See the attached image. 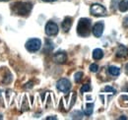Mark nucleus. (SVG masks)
<instances>
[{"instance_id":"9d476101","label":"nucleus","mask_w":128,"mask_h":120,"mask_svg":"<svg viewBox=\"0 0 128 120\" xmlns=\"http://www.w3.org/2000/svg\"><path fill=\"white\" fill-rule=\"evenodd\" d=\"M71 26H72V18L66 17L64 19V21L62 22V29L64 30V32H68L70 30Z\"/></svg>"},{"instance_id":"39448f33","label":"nucleus","mask_w":128,"mask_h":120,"mask_svg":"<svg viewBox=\"0 0 128 120\" xmlns=\"http://www.w3.org/2000/svg\"><path fill=\"white\" fill-rule=\"evenodd\" d=\"M56 87L57 89L60 90V92H68L70 89H71V83L69 80L67 79H60L57 84H56Z\"/></svg>"},{"instance_id":"ddd939ff","label":"nucleus","mask_w":128,"mask_h":120,"mask_svg":"<svg viewBox=\"0 0 128 120\" xmlns=\"http://www.w3.org/2000/svg\"><path fill=\"white\" fill-rule=\"evenodd\" d=\"M93 110H94V104H87L85 108V114L87 116H90L93 113Z\"/></svg>"},{"instance_id":"f8f14e48","label":"nucleus","mask_w":128,"mask_h":120,"mask_svg":"<svg viewBox=\"0 0 128 120\" xmlns=\"http://www.w3.org/2000/svg\"><path fill=\"white\" fill-rule=\"evenodd\" d=\"M118 8L121 12H126L128 10V0H121L118 4Z\"/></svg>"},{"instance_id":"6e6552de","label":"nucleus","mask_w":128,"mask_h":120,"mask_svg":"<svg viewBox=\"0 0 128 120\" xmlns=\"http://www.w3.org/2000/svg\"><path fill=\"white\" fill-rule=\"evenodd\" d=\"M116 56L119 57V58H123V57H126L128 56V48L125 47L124 45H119L116 49Z\"/></svg>"},{"instance_id":"aec40b11","label":"nucleus","mask_w":128,"mask_h":120,"mask_svg":"<svg viewBox=\"0 0 128 120\" xmlns=\"http://www.w3.org/2000/svg\"><path fill=\"white\" fill-rule=\"evenodd\" d=\"M46 119L48 120H49V119H56V117H55V116H51V117H46Z\"/></svg>"},{"instance_id":"f03ea898","label":"nucleus","mask_w":128,"mask_h":120,"mask_svg":"<svg viewBox=\"0 0 128 120\" xmlns=\"http://www.w3.org/2000/svg\"><path fill=\"white\" fill-rule=\"evenodd\" d=\"M91 27H92V23L90 19L87 18H82L80 19L78 26H77V32L80 36L86 38L89 36V34H91Z\"/></svg>"},{"instance_id":"6ab92c4d","label":"nucleus","mask_w":128,"mask_h":120,"mask_svg":"<svg viewBox=\"0 0 128 120\" xmlns=\"http://www.w3.org/2000/svg\"><path fill=\"white\" fill-rule=\"evenodd\" d=\"M123 25H124V27H128V17H126V18L124 19V23H123Z\"/></svg>"},{"instance_id":"423d86ee","label":"nucleus","mask_w":128,"mask_h":120,"mask_svg":"<svg viewBox=\"0 0 128 120\" xmlns=\"http://www.w3.org/2000/svg\"><path fill=\"white\" fill-rule=\"evenodd\" d=\"M46 32L48 36H56L58 34V26L54 22H48L46 26Z\"/></svg>"},{"instance_id":"1a4fd4ad","label":"nucleus","mask_w":128,"mask_h":120,"mask_svg":"<svg viewBox=\"0 0 128 120\" xmlns=\"http://www.w3.org/2000/svg\"><path fill=\"white\" fill-rule=\"evenodd\" d=\"M53 59L57 63H64L67 60V55L65 52H57V53H55Z\"/></svg>"},{"instance_id":"4be33fe9","label":"nucleus","mask_w":128,"mask_h":120,"mask_svg":"<svg viewBox=\"0 0 128 120\" xmlns=\"http://www.w3.org/2000/svg\"><path fill=\"white\" fill-rule=\"evenodd\" d=\"M119 119H127V117H126V116H124V115H123V116H121V117H120V118H119Z\"/></svg>"},{"instance_id":"393cba45","label":"nucleus","mask_w":128,"mask_h":120,"mask_svg":"<svg viewBox=\"0 0 128 120\" xmlns=\"http://www.w3.org/2000/svg\"><path fill=\"white\" fill-rule=\"evenodd\" d=\"M126 68H127V69H128V64H127V65H126Z\"/></svg>"},{"instance_id":"f257e3e1","label":"nucleus","mask_w":128,"mask_h":120,"mask_svg":"<svg viewBox=\"0 0 128 120\" xmlns=\"http://www.w3.org/2000/svg\"><path fill=\"white\" fill-rule=\"evenodd\" d=\"M32 3H30V2H17L12 6L11 10L16 15L26 16L29 15L30 11L32 10Z\"/></svg>"},{"instance_id":"9b49d317","label":"nucleus","mask_w":128,"mask_h":120,"mask_svg":"<svg viewBox=\"0 0 128 120\" xmlns=\"http://www.w3.org/2000/svg\"><path fill=\"white\" fill-rule=\"evenodd\" d=\"M104 57V51L100 48H96L93 51V58L95 60H100Z\"/></svg>"},{"instance_id":"412c9836","label":"nucleus","mask_w":128,"mask_h":120,"mask_svg":"<svg viewBox=\"0 0 128 120\" xmlns=\"http://www.w3.org/2000/svg\"><path fill=\"white\" fill-rule=\"evenodd\" d=\"M44 2H53V1H57V0H42Z\"/></svg>"},{"instance_id":"f3484780","label":"nucleus","mask_w":128,"mask_h":120,"mask_svg":"<svg viewBox=\"0 0 128 120\" xmlns=\"http://www.w3.org/2000/svg\"><path fill=\"white\" fill-rule=\"evenodd\" d=\"M91 90V87H90V85L89 84H85V85H83V87L81 88V92L83 94V92H88V90Z\"/></svg>"},{"instance_id":"20e7f679","label":"nucleus","mask_w":128,"mask_h":120,"mask_svg":"<svg viewBox=\"0 0 128 120\" xmlns=\"http://www.w3.org/2000/svg\"><path fill=\"white\" fill-rule=\"evenodd\" d=\"M91 14L96 17H100V16H106V9L100 5V4H93L91 6Z\"/></svg>"},{"instance_id":"5701e85b","label":"nucleus","mask_w":128,"mask_h":120,"mask_svg":"<svg viewBox=\"0 0 128 120\" xmlns=\"http://www.w3.org/2000/svg\"><path fill=\"white\" fill-rule=\"evenodd\" d=\"M0 119H2V115L1 114H0Z\"/></svg>"},{"instance_id":"0eeeda50","label":"nucleus","mask_w":128,"mask_h":120,"mask_svg":"<svg viewBox=\"0 0 128 120\" xmlns=\"http://www.w3.org/2000/svg\"><path fill=\"white\" fill-rule=\"evenodd\" d=\"M104 22H98L96 24H95V26L93 27V34L96 38H100L102 36V32H104Z\"/></svg>"},{"instance_id":"b1692460","label":"nucleus","mask_w":128,"mask_h":120,"mask_svg":"<svg viewBox=\"0 0 128 120\" xmlns=\"http://www.w3.org/2000/svg\"><path fill=\"white\" fill-rule=\"evenodd\" d=\"M0 1H8V0H0Z\"/></svg>"},{"instance_id":"4468645a","label":"nucleus","mask_w":128,"mask_h":120,"mask_svg":"<svg viewBox=\"0 0 128 120\" xmlns=\"http://www.w3.org/2000/svg\"><path fill=\"white\" fill-rule=\"evenodd\" d=\"M108 72L112 76H118L120 74V69L118 67H115V66H110L108 68Z\"/></svg>"},{"instance_id":"2eb2a0df","label":"nucleus","mask_w":128,"mask_h":120,"mask_svg":"<svg viewBox=\"0 0 128 120\" xmlns=\"http://www.w3.org/2000/svg\"><path fill=\"white\" fill-rule=\"evenodd\" d=\"M82 78H83V73L82 72H78V73H76L75 76H74V79H75V82L76 83H79L81 80H82Z\"/></svg>"},{"instance_id":"dca6fc26","label":"nucleus","mask_w":128,"mask_h":120,"mask_svg":"<svg viewBox=\"0 0 128 120\" xmlns=\"http://www.w3.org/2000/svg\"><path fill=\"white\" fill-rule=\"evenodd\" d=\"M90 71L91 72H94V73L98 72V66L96 64H91L90 65Z\"/></svg>"},{"instance_id":"a211bd4d","label":"nucleus","mask_w":128,"mask_h":120,"mask_svg":"<svg viewBox=\"0 0 128 120\" xmlns=\"http://www.w3.org/2000/svg\"><path fill=\"white\" fill-rule=\"evenodd\" d=\"M104 90H106V92H112L113 94H115V90H114L113 88H112V87H110V86H106V87L104 88Z\"/></svg>"},{"instance_id":"7ed1b4c3","label":"nucleus","mask_w":128,"mask_h":120,"mask_svg":"<svg viewBox=\"0 0 128 120\" xmlns=\"http://www.w3.org/2000/svg\"><path fill=\"white\" fill-rule=\"evenodd\" d=\"M42 47V42L38 38H31L26 42V48L30 52H36Z\"/></svg>"}]
</instances>
